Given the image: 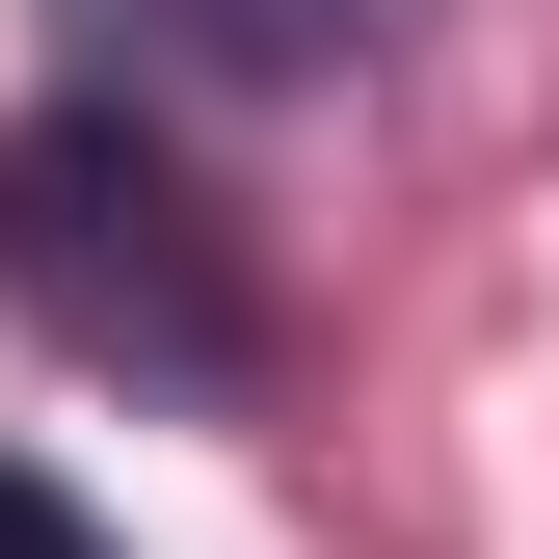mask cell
I'll return each instance as SVG.
<instances>
[{
    "label": "cell",
    "instance_id": "3",
    "mask_svg": "<svg viewBox=\"0 0 559 559\" xmlns=\"http://www.w3.org/2000/svg\"><path fill=\"white\" fill-rule=\"evenodd\" d=\"M0 559H107V533H81V507H53V479H27V453H0Z\"/></svg>",
    "mask_w": 559,
    "mask_h": 559
},
{
    "label": "cell",
    "instance_id": "1",
    "mask_svg": "<svg viewBox=\"0 0 559 559\" xmlns=\"http://www.w3.org/2000/svg\"><path fill=\"white\" fill-rule=\"evenodd\" d=\"M0 294L81 346V373H160V400H240L266 373V294L214 240V187H187L133 107H27L0 133Z\"/></svg>",
    "mask_w": 559,
    "mask_h": 559
},
{
    "label": "cell",
    "instance_id": "2",
    "mask_svg": "<svg viewBox=\"0 0 559 559\" xmlns=\"http://www.w3.org/2000/svg\"><path fill=\"white\" fill-rule=\"evenodd\" d=\"M107 27H133V53H187V81H346L400 0H107Z\"/></svg>",
    "mask_w": 559,
    "mask_h": 559
}]
</instances>
